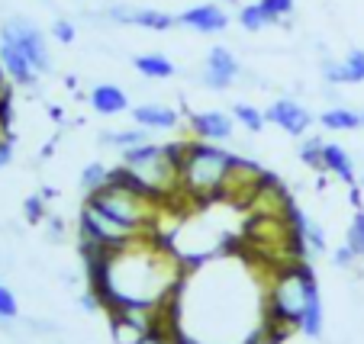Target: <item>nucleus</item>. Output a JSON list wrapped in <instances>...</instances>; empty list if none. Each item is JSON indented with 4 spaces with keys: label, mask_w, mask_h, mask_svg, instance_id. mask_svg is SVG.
Here are the masks:
<instances>
[{
    "label": "nucleus",
    "mask_w": 364,
    "mask_h": 344,
    "mask_svg": "<svg viewBox=\"0 0 364 344\" xmlns=\"http://www.w3.org/2000/svg\"><path fill=\"white\" fill-rule=\"evenodd\" d=\"M94 274V287L103 299V309L110 306H171L178 287L184 280V264L165 245H155L149 235L117 251L100 255L87 264Z\"/></svg>",
    "instance_id": "obj_1"
},
{
    "label": "nucleus",
    "mask_w": 364,
    "mask_h": 344,
    "mask_svg": "<svg viewBox=\"0 0 364 344\" xmlns=\"http://www.w3.org/2000/svg\"><path fill=\"white\" fill-rule=\"evenodd\" d=\"M239 155L226 152L220 142H203L193 138L184 142V155H181V193L191 200H220L223 187H226L232 165Z\"/></svg>",
    "instance_id": "obj_2"
},
{
    "label": "nucleus",
    "mask_w": 364,
    "mask_h": 344,
    "mask_svg": "<svg viewBox=\"0 0 364 344\" xmlns=\"http://www.w3.org/2000/svg\"><path fill=\"white\" fill-rule=\"evenodd\" d=\"M181 155H184V142H145L123 152L119 167L155 200H168L181 193Z\"/></svg>",
    "instance_id": "obj_3"
},
{
    "label": "nucleus",
    "mask_w": 364,
    "mask_h": 344,
    "mask_svg": "<svg viewBox=\"0 0 364 344\" xmlns=\"http://www.w3.org/2000/svg\"><path fill=\"white\" fill-rule=\"evenodd\" d=\"M316 289H319V283L306 264H284V267H277L271 274L268 287H264V306H268L264 316L287 331L300 328L309 296Z\"/></svg>",
    "instance_id": "obj_4"
},
{
    "label": "nucleus",
    "mask_w": 364,
    "mask_h": 344,
    "mask_svg": "<svg viewBox=\"0 0 364 344\" xmlns=\"http://www.w3.org/2000/svg\"><path fill=\"white\" fill-rule=\"evenodd\" d=\"M84 200H90L107 216H113L117 222L136 228V232H151V222L159 216V203H161V200H155L149 190H142L123 167H117L113 177L107 180L100 190L87 193Z\"/></svg>",
    "instance_id": "obj_5"
},
{
    "label": "nucleus",
    "mask_w": 364,
    "mask_h": 344,
    "mask_svg": "<svg viewBox=\"0 0 364 344\" xmlns=\"http://www.w3.org/2000/svg\"><path fill=\"white\" fill-rule=\"evenodd\" d=\"M77 235H81V245H90V248H100V251H117L123 245H129V241H136L139 235H149V232H136V228L117 222L113 216H107L90 200H84L81 213H77Z\"/></svg>",
    "instance_id": "obj_6"
},
{
    "label": "nucleus",
    "mask_w": 364,
    "mask_h": 344,
    "mask_svg": "<svg viewBox=\"0 0 364 344\" xmlns=\"http://www.w3.org/2000/svg\"><path fill=\"white\" fill-rule=\"evenodd\" d=\"M0 39L14 42L23 55L33 62V68L39 71V74H48V71H52V55H48L46 33H42L29 16H7V20L0 23Z\"/></svg>",
    "instance_id": "obj_7"
},
{
    "label": "nucleus",
    "mask_w": 364,
    "mask_h": 344,
    "mask_svg": "<svg viewBox=\"0 0 364 344\" xmlns=\"http://www.w3.org/2000/svg\"><path fill=\"white\" fill-rule=\"evenodd\" d=\"M103 20L117 23V26H139L149 33H168L178 26V16L165 13L159 7H129V4H110L103 10Z\"/></svg>",
    "instance_id": "obj_8"
},
{
    "label": "nucleus",
    "mask_w": 364,
    "mask_h": 344,
    "mask_svg": "<svg viewBox=\"0 0 364 344\" xmlns=\"http://www.w3.org/2000/svg\"><path fill=\"white\" fill-rule=\"evenodd\" d=\"M239 77H242V65H239V58H235L232 48L213 45L210 52H206L203 71H200V84H203L206 90L223 94V90H229Z\"/></svg>",
    "instance_id": "obj_9"
},
{
    "label": "nucleus",
    "mask_w": 364,
    "mask_h": 344,
    "mask_svg": "<svg viewBox=\"0 0 364 344\" xmlns=\"http://www.w3.org/2000/svg\"><path fill=\"white\" fill-rule=\"evenodd\" d=\"M264 116H268L271 126L284 129L287 135H294V138L306 135L309 126L316 123V116H313V113H309L300 100H294V96H281V100H274V104L264 110Z\"/></svg>",
    "instance_id": "obj_10"
},
{
    "label": "nucleus",
    "mask_w": 364,
    "mask_h": 344,
    "mask_svg": "<svg viewBox=\"0 0 364 344\" xmlns=\"http://www.w3.org/2000/svg\"><path fill=\"white\" fill-rule=\"evenodd\" d=\"M178 26H187L200 35H220L229 26V13L220 4H197V7L178 13Z\"/></svg>",
    "instance_id": "obj_11"
},
{
    "label": "nucleus",
    "mask_w": 364,
    "mask_h": 344,
    "mask_svg": "<svg viewBox=\"0 0 364 344\" xmlns=\"http://www.w3.org/2000/svg\"><path fill=\"white\" fill-rule=\"evenodd\" d=\"M191 132L193 138H203V142H229L235 132V116L223 110H203L191 116Z\"/></svg>",
    "instance_id": "obj_12"
},
{
    "label": "nucleus",
    "mask_w": 364,
    "mask_h": 344,
    "mask_svg": "<svg viewBox=\"0 0 364 344\" xmlns=\"http://www.w3.org/2000/svg\"><path fill=\"white\" fill-rule=\"evenodd\" d=\"M0 65L16 87H36V81H39V71L33 68V62L7 39H0Z\"/></svg>",
    "instance_id": "obj_13"
},
{
    "label": "nucleus",
    "mask_w": 364,
    "mask_h": 344,
    "mask_svg": "<svg viewBox=\"0 0 364 344\" xmlns=\"http://www.w3.org/2000/svg\"><path fill=\"white\" fill-rule=\"evenodd\" d=\"M132 123L149 132H174L181 126V116L174 106L165 104H139L132 106Z\"/></svg>",
    "instance_id": "obj_14"
},
{
    "label": "nucleus",
    "mask_w": 364,
    "mask_h": 344,
    "mask_svg": "<svg viewBox=\"0 0 364 344\" xmlns=\"http://www.w3.org/2000/svg\"><path fill=\"white\" fill-rule=\"evenodd\" d=\"M87 100L97 116H119V113L129 110V96H126V90L117 87V84H97Z\"/></svg>",
    "instance_id": "obj_15"
},
{
    "label": "nucleus",
    "mask_w": 364,
    "mask_h": 344,
    "mask_svg": "<svg viewBox=\"0 0 364 344\" xmlns=\"http://www.w3.org/2000/svg\"><path fill=\"white\" fill-rule=\"evenodd\" d=\"M294 216V228H296V238H300V251L309 257H319L326 255V232L316 219H306L300 213H290Z\"/></svg>",
    "instance_id": "obj_16"
},
{
    "label": "nucleus",
    "mask_w": 364,
    "mask_h": 344,
    "mask_svg": "<svg viewBox=\"0 0 364 344\" xmlns=\"http://www.w3.org/2000/svg\"><path fill=\"white\" fill-rule=\"evenodd\" d=\"M323 171H329L332 177H338L342 184H348V187H355V180H358V174H355V161H351V155L345 152L342 145H336V142H326Z\"/></svg>",
    "instance_id": "obj_17"
},
{
    "label": "nucleus",
    "mask_w": 364,
    "mask_h": 344,
    "mask_svg": "<svg viewBox=\"0 0 364 344\" xmlns=\"http://www.w3.org/2000/svg\"><path fill=\"white\" fill-rule=\"evenodd\" d=\"M132 68H136L145 81H168V77L178 74L174 62L168 55H161V52H142V55H136L132 58Z\"/></svg>",
    "instance_id": "obj_18"
},
{
    "label": "nucleus",
    "mask_w": 364,
    "mask_h": 344,
    "mask_svg": "<svg viewBox=\"0 0 364 344\" xmlns=\"http://www.w3.org/2000/svg\"><path fill=\"white\" fill-rule=\"evenodd\" d=\"M97 142H100L103 148L129 152V148H136V145L151 142V132H149V129H142V126H132V129H103Z\"/></svg>",
    "instance_id": "obj_19"
},
{
    "label": "nucleus",
    "mask_w": 364,
    "mask_h": 344,
    "mask_svg": "<svg viewBox=\"0 0 364 344\" xmlns=\"http://www.w3.org/2000/svg\"><path fill=\"white\" fill-rule=\"evenodd\" d=\"M319 126L329 129V132H355V129L364 126V119H361V113L351 110V106L336 104V106H329V110L319 113Z\"/></svg>",
    "instance_id": "obj_20"
},
{
    "label": "nucleus",
    "mask_w": 364,
    "mask_h": 344,
    "mask_svg": "<svg viewBox=\"0 0 364 344\" xmlns=\"http://www.w3.org/2000/svg\"><path fill=\"white\" fill-rule=\"evenodd\" d=\"M239 26L245 29V33H264L268 26H277V20L262 4H245V7L239 10Z\"/></svg>",
    "instance_id": "obj_21"
},
{
    "label": "nucleus",
    "mask_w": 364,
    "mask_h": 344,
    "mask_svg": "<svg viewBox=\"0 0 364 344\" xmlns=\"http://www.w3.org/2000/svg\"><path fill=\"white\" fill-rule=\"evenodd\" d=\"M323 325H326V316H323V296H319V289L309 296V306L303 312V322H300V331L306 338H323Z\"/></svg>",
    "instance_id": "obj_22"
},
{
    "label": "nucleus",
    "mask_w": 364,
    "mask_h": 344,
    "mask_svg": "<svg viewBox=\"0 0 364 344\" xmlns=\"http://www.w3.org/2000/svg\"><path fill=\"white\" fill-rule=\"evenodd\" d=\"M319 71H323V81L329 84V87H345V84H358L355 71L348 68V62H336V58H323V65H319Z\"/></svg>",
    "instance_id": "obj_23"
},
{
    "label": "nucleus",
    "mask_w": 364,
    "mask_h": 344,
    "mask_svg": "<svg viewBox=\"0 0 364 344\" xmlns=\"http://www.w3.org/2000/svg\"><path fill=\"white\" fill-rule=\"evenodd\" d=\"M113 171H117V167H107L103 161H90V165L81 171V190H84V193L100 190V187L113 177Z\"/></svg>",
    "instance_id": "obj_24"
},
{
    "label": "nucleus",
    "mask_w": 364,
    "mask_h": 344,
    "mask_svg": "<svg viewBox=\"0 0 364 344\" xmlns=\"http://www.w3.org/2000/svg\"><path fill=\"white\" fill-rule=\"evenodd\" d=\"M232 116H235V123L239 126H245L248 132H258L268 126V116H264V110H258V106H252V104H235L232 106Z\"/></svg>",
    "instance_id": "obj_25"
},
{
    "label": "nucleus",
    "mask_w": 364,
    "mask_h": 344,
    "mask_svg": "<svg viewBox=\"0 0 364 344\" xmlns=\"http://www.w3.org/2000/svg\"><path fill=\"white\" fill-rule=\"evenodd\" d=\"M300 161L306 167H313V171H323V152H326V142L319 135H309V138H303L300 142Z\"/></svg>",
    "instance_id": "obj_26"
},
{
    "label": "nucleus",
    "mask_w": 364,
    "mask_h": 344,
    "mask_svg": "<svg viewBox=\"0 0 364 344\" xmlns=\"http://www.w3.org/2000/svg\"><path fill=\"white\" fill-rule=\"evenodd\" d=\"M345 245H348L358 257H364V209H358L355 219H351L348 232H345Z\"/></svg>",
    "instance_id": "obj_27"
},
{
    "label": "nucleus",
    "mask_w": 364,
    "mask_h": 344,
    "mask_svg": "<svg viewBox=\"0 0 364 344\" xmlns=\"http://www.w3.org/2000/svg\"><path fill=\"white\" fill-rule=\"evenodd\" d=\"M16 316H20V303H16L14 289L0 283V322H10V318H16Z\"/></svg>",
    "instance_id": "obj_28"
},
{
    "label": "nucleus",
    "mask_w": 364,
    "mask_h": 344,
    "mask_svg": "<svg viewBox=\"0 0 364 344\" xmlns=\"http://www.w3.org/2000/svg\"><path fill=\"white\" fill-rule=\"evenodd\" d=\"M52 39H58L62 45H71V42L77 39V26L71 20H65V16H58V20L52 23Z\"/></svg>",
    "instance_id": "obj_29"
},
{
    "label": "nucleus",
    "mask_w": 364,
    "mask_h": 344,
    "mask_svg": "<svg viewBox=\"0 0 364 344\" xmlns=\"http://www.w3.org/2000/svg\"><path fill=\"white\" fill-rule=\"evenodd\" d=\"M264 10H268L271 16H274L277 23H284L290 13H294V7H296V0H258Z\"/></svg>",
    "instance_id": "obj_30"
},
{
    "label": "nucleus",
    "mask_w": 364,
    "mask_h": 344,
    "mask_svg": "<svg viewBox=\"0 0 364 344\" xmlns=\"http://www.w3.org/2000/svg\"><path fill=\"white\" fill-rule=\"evenodd\" d=\"M23 213H26L29 222H42L46 219V196H26V203H23Z\"/></svg>",
    "instance_id": "obj_31"
},
{
    "label": "nucleus",
    "mask_w": 364,
    "mask_h": 344,
    "mask_svg": "<svg viewBox=\"0 0 364 344\" xmlns=\"http://www.w3.org/2000/svg\"><path fill=\"white\" fill-rule=\"evenodd\" d=\"M345 62H348V68L355 71L358 84H364V52H361V48H351L348 55H345Z\"/></svg>",
    "instance_id": "obj_32"
},
{
    "label": "nucleus",
    "mask_w": 364,
    "mask_h": 344,
    "mask_svg": "<svg viewBox=\"0 0 364 344\" xmlns=\"http://www.w3.org/2000/svg\"><path fill=\"white\" fill-rule=\"evenodd\" d=\"M355 261H358V255L348 248V245H342V248H336V255H332V264H336V267H342V270H348Z\"/></svg>",
    "instance_id": "obj_33"
},
{
    "label": "nucleus",
    "mask_w": 364,
    "mask_h": 344,
    "mask_svg": "<svg viewBox=\"0 0 364 344\" xmlns=\"http://www.w3.org/2000/svg\"><path fill=\"white\" fill-rule=\"evenodd\" d=\"M10 161H14V142L0 135V171H4V167H7Z\"/></svg>",
    "instance_id": "obj_34"
},
{
    "label": "nucleus",
    "mask_w": 364,
    "mask_h": 344,
    "mask_svg": "<svg viewBox=\"0 0 364 344\" xmlns=\"http://www.w3.org/2000/svg\"><path fill=\"white\" fill-rule=\"evenodd\" d=\"M7 81L10 77H7V71H4V65H0V106L7 104Z\"/></svg>",
    "instance_id": "obj_35"
},
{
    "label": "nucleus",
    "mask_w": 364,
    "mask_h": 344,
    "mask_svg": "<svg viewBox=\"0 0 364 344\" xmlns=\"http://www.w3.org/2000/svg\"><path fill=\"white\" fill-rule=\"evenodd\" d=\"M62 232H65L62 219H48V235H55V238H62Z\"/></svg>",
    "instance_id": "obj_36"
},
{
    "label": "nucleus",
    "mask_w": 364,
    "mask_h": 344,
    "mask_svg": "<svg viewBox=\"0 0 364 344\" xmlns=\"http://www.w3.org/2000/svg\"><path fill=\"white\" fill-rule=\"evenodd\" d=\"M361 187H364V171H361Z\"/></svg>",
    "instance_id": "obj_37"
},
{
    "label": "nucleus",
    "mask_w": 364,
    "mask_h": 344,
    "mask_svg": "<svg viewBox=\"0 0 364 344\" xmlns=\"http://www.w3.org/2000/svg\"><path fill=\"white\" fill-rule=\"evenodd\" d=\"M226 4H235V0H226Z\"/></svg>",
    "instance_id": "obj_38"
},
{
    "label": "nucleus",
    "mask_w": 364,
    "mask_h": 344,
    "mask_svg": "<svg viewBox=\"0 0 364 344\" xmlns=\"http://www.w3.org/2000/svg\"><path fill=\"white\" fill-rule=\"evenodd\" d=\"M361 119H364V113H361Z\"/></svg>",
    "instance_id": "obj_39"
}]
</instances>
